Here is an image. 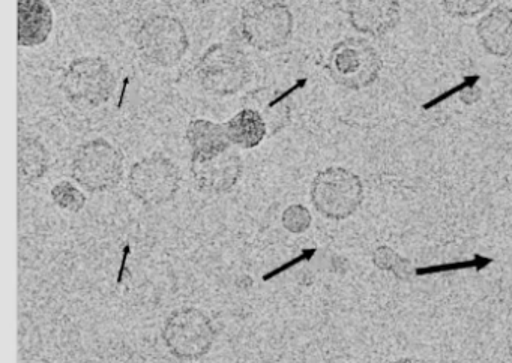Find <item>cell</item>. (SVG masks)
I'll list each match as a JSON object with an SVG mask.
<instances>
[{"label": "cell", "mask_w": 512, "mask_h": 363, "mask_svg": "<svg viewBox=\"0 0 512 363\" xmlns=\"http://www.w3.org/2000/svg\"><path fill=\"white\" fill-rule=\"evenodd\" d=\"M253 74L250 57L230 42L212 44L196 66L200 86L215 96L236 95L250 83Z\"/></svg>", "instance_id": "1"}, {"label": "cell", "mask_w": 512, "mask_h": 363, "mask_svg": "<svg viewBox=\"0 0 512 363\" xmlns=\"http://www.w3.org/2000/svg\"><path fill=\"white\" fill-rule=\"evenodd\" d=\"M61 90L74 107L94 110L109 102L115 93V72L101 57H77L62 74Z\"/></svg>", "instance_id": "2"}, {"label": "cell", "mask_w": 512, "mask_h": 363, "mask_svg": "<svg viewBox=\"0 0 512 363\" xmlns=\"http://www.w3.org/2000/svg\"><path fill=\"white\" fill-rule=\"evenodd\" d=\"M134 42L140 57L158 68L178 65L190 48V36L184 23L164 14L146 18L137 30Z\"/></svg>", "instance_id": "3"}, {"label": "cell", "mask_w": 512, "mask_h": 363, "mask_svg": "<svg viewBox=\"0 0 512 363\" xmlns=\"http://www.w3.org/2000/svg\"><path fill=\"white\" fill-rule=\"evenodd\" d=\"M241 33L260 51L283 48L292 39L295 18L280 0H251L242 9Z\"/></svg>", "instance_id": "4"}, {"label": "cell", "mask_w": 512, "mask_h": 363, "mask_svg": "<svg viewBox=\"0 0 512 363\" xmlns=\"http://www.w3.org/2000/svg\"><path fill=\"white\" fill-rule=\"evenodd\" d=\"M71 176L86 191H113L124 177V155L104 138L86 141L74 153Z\"/></svg>", "instance_id": "5"}, {"label": "cell", "mask_w": 512, "mask_h": 363, "mask_svg": "<svg viewBox=\"0 0 512 363\" xmlns=\"http://www.w3.org/2000/svg\"><path fill=\"white\" fill-rule=\"evenodd\" d=\"M311 203L320 215L334 221L352 216L364 201L361 177L344 167L319 171L311 183Z\"/></svg>", "instance_id": "6"}, {"label": "cell", "mask_w": 512, "mask_h": 363, "mask_svg": "<svg viewBox=\"0 0 512 363\" xmlns=\"http://www.w3.org/2000/svg\"><path fill=\"white\" fill-rule=\"evenodd\" d=\"M382 66V57L376 48L362 38L337 42L326 63L332 80L350 90L365 89L376 83Z\"/></svg>", "instance_id": "7"}, {"label": "cell", "mask_w": 512, "mask_h": 363, "mask_svg": "<svg viewBox=\"0 0 512 363\" xmlns=\"http://www.w3.org/2000/svg\"><path fill=\"white\" fill-rule=\"evenodd\" d=\"M214 324L202 309L184 306L167 317L163 339L173 356L182 360H197L206 356L214 345Z\"/></svg>", "instance_id": "8"}, {"label": "cell", "mask_w": 512, "mask_h": 363, "mask_svg": "<svg viewBox=\"0 0 512 363\" xmlns=\"http://www.w3.org/2000/svg\"><path fill=\"white\" fill-rule=\"evenodd\" d=\"M181 182L175 162L161 153H152L131 167L128 191L145 206H163L176 197Z\"/></svg>", "instance_id": "9"}, {"label": "cell", "mask_w": 512, "mask_h": 363, "mask_svg": "<svg viewBox=\"0 0 512 363\" xmlns=\"http://www.w3.org/2000/svg\"><path fill=\"white\" fill-rule=\"evenodd\" d=\"M190 170L200 192L224 195L238 185L244 162L238 153L229 149L214 156H191Z\"/></svg>", "instance_id": "10"}, {"label": "cell", "mask_w": 512, "mask_h": 363, "mask_svg": "<svg viewBox=\"0 0 512 363\" xmlns=\"http://www.w3.org/2000/svg\"><path fill=\"white\" fill-rule=\"evenodd\" d=\"M349 21L353 29L371 36H382L400 21L398 0H350Z\"/></svg>", "instance_id": "11"}, {"label": "cell", "mask_w": 512, "mask_h": 363, "mask_svg": "<svg viewBox=\"0 0 512 363\" xmlns=\"http://www.w3.org/2000/svg\"><path fill=\"white\" fill-rule=\"evenodd\" d=\"M476 35L491 56L512 57V8L497 6L476 24Z\"/></svg>", "instance_id": "12"}, {"label": "cell", "mask_w": 512, "mask_h": 363, "mask_svg": "<svg viewBox=\"0 0 512 363\" xmlns=\"http://www.w3.org/2000/svg\"><path fill=\"white\" fill-rule=\"evenodd\" d=\"M52 8L44 0H19V45L25 48L40 47L52 35Z\"/></svg>", "instance_id": "13"}, {"label": "cell", "mask_w": 512, "mask_h": 363, "mask_svg": "<svg viewBox=\"0 0 512 363\" xmlns=\"http://www.w3.org/2000/svg\"><path fill=\"white\" fill-rule=\"evenodd\" d=\"M191 147V156H214L232 149L224 123L208 119H194L185 132Z\"/></svg>", "instance_id": "14"}, {"label": "cell", "mask_w": 512, "mask_h": 363, "mask_svg": "<svg viewBox=\"0 0 512 363\" xmlns=\"http://www.w3.org/2000/svg\"><path fill=\"white\" fill-rule=\"evenodd\" d=\"M224 126L232 146L241 149H254L269 135L265 119L253 108H242Z\"/></svg>", "instance_id": "15"}, {"label": "cell", "mask_w": 512, "mask_h": 363, "mask_svg": "<svg viewBox=\"0 0 512 363\" xmlns=\"http://www.w3.org/2000/svg\"><path fill=\"white\" fill-rule=\"evenodd\" d=\"M245 107L259 111L268 125L269 135L277 134L290 123V105L284 96H278L277 90L260 87L244 98Z\"/></svg>", "instance_id": "16"}, {"label": "cell", "mask_w": 512, "mask_h": 363, "mask_svg": "<svg viewBox=\"0 0 512 363\" xmlns=\"http://www.w3.org/2000/svg\"><path fill=\"white\" fill-rule=\"evenodd\" d=\"M50 167L49 150L38 138L22 137L19 141V179L31 185L43 179Z\"/></svg>", "instance_id": "17"}, {"label": "cell", "mask_w": 512, "mask_h": 363, "mask_svg": "<svg viewBox=\"0 0 512 363\" xmlns=\"http://www.w3.org/2000/svg\"><path fill=\"white\" fill-rule=\"evenodd\" d=\"M50 195H52V200L55 201L56 206L71 213L82 212L85 209L86 201H88L86 195L68 180L56 183L50 191Z\"/></svg>", "instance_id": "18"}, {"label": "cell", "mask_w": 512, "mask_h": 363, "mask_svg": "<svg viewBox=\"0 0 512 363\" xmlns=\"http://www.w3.org/2000/svg\"><path fill=\"white\" fill-rule=\"evenodd\" d=\"M311 222H313V216H311L310 210L302 204H290L281 215V224H283L284 230L292 234L305 233L311 227Z\"/></svg>", "instance_id": "19"}, {"label": "cell", "mask_w": 512, "mask_h": 363, "mask_svg": "<svg viewBox=\"0 0 512 363\" xmlns=\"http://www.w3.org/2000/svg\"><path fill=\"white\" fill-rule=\"evenodd\" d=\"M490 3L491 0H442L443 9L455 18L476 17L482 14Z\"/></svg>", "instance_id": "20"}, {"label": "cell", "mask_w": 512, "mask_h": 363, "mask_svg": "<svg viewBox=\"0 0 512 363\" xmlns=\"http://www.w3.org/2000/svg\"><path fill=\"white\" fill-rule=\"evenodd\" d=\"M493 263L491 258L476 255L472 260L457 261V263L437 264V266L418 267L415 269L416 276L434 275V273L454 272V270L476 269L482 270Z\"/></svg>", "instance_id": "21"}, {"label": "cell", "mask_w": 512, "mask_h": 363, "mask_svg": "<svg viewBox=\"0 0 512 363\" xmlns=\"http://www.w3.org/2000/svg\"><path fill=\"white\" fill-rule=\"evenodd\" d=\"M403 261L404 260H401L388 246H382V248L377 249L376 254H374V264H376L379 269L383 270H395V267L400 266Z\"/></svg>", "instance_id": "22"}, {"label": "cell", "mask_w": 512, "mask_h": 363, "mask_svg": "<svg viewBox=\"0 0 512 363\" xmlns=\"http://www.w3.org/2000/svg\"><path fill=\"white\" fill-rule=\"evenodd\" d=\"M316 251V248L304 249V251H302L301 255H298V257L293 258V260L287 261V263H284L283 266L278 267V269L271 270V272L266 273V275H263V281H271V279L275 278V276L281 275V273L286 272V270L298 266V264L302 263V261L311 260V258L314 257V254H316Z\"/></svg>", "instance_id": "23"}, {"label": "cell", "mask_w": 512, "mask_h": 363, "mask_svg": "<svg viewBox=\"0 0 512 363\" xmlns=\"http://www.w3.org/2000/svg\"><path fill=\"white\" fill-rule=\"evenodd\" d=\"M130 252H131L130 245H125L124 255H122L121 269H119V273H118V284H121L122 276H124V272H125V270H127V260H128V255H130Z\"/></svg>", "instance_id": "24"}]
</instances>
